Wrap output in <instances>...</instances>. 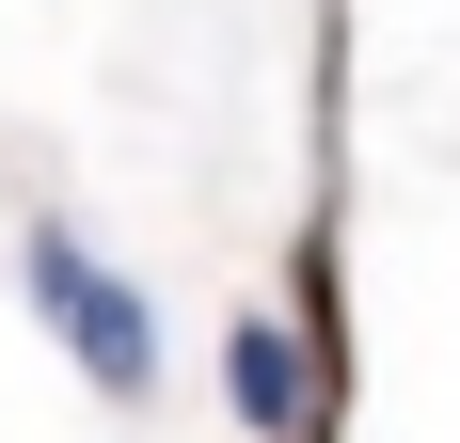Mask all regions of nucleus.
I'll return each mask as SVG.
<instances>
[{
	"label": "nucleus",
	"instance_id": "f257e3e1",
	"mask_svg": "<svg viewBox=\"0 0 460 443\" xmlns=\"http://www.w3.org/2000/svg\"><path fill=\"white\" fill-rule=\"evenodd\" d=\"M32 301H48V333L80 349L95 396H159V317H143V285H128V269H95L64 222H32Z\"/></svg>",
	"mask_w": 460,
	"mask_h": 443
},
{
	"label": "nucleus",
	"instance_id": "f03ea898",
	"mask_svg": "<svg viewBox=\"0 0 460 443\" xmlns=\"http://www.w3.org/2000/svg\"><path fill=\"white\" fill-rule=\"evenodd\" d=\"M333 396H349V380H333L286 317H238V428H254V443H318Z\"/></svg>",
	"mask_w": 460,
	"mask_h": 443
}]
</instances>
